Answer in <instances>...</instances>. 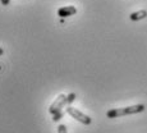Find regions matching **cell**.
Listing matches in <instances>:
<instances>
[{
  "label": "cell",
  "instance_id": "6da1fadb",
  "mask_svg": "<svg viewBox=\"0 0 147 133\" xmlns=\"http://www.w3.org/2000/svg\"><path fill=\"white\" fill-rule=\"evenodd\" d=\"M145 110V105L138 104L133 106H127V107H119V109H111L106 113L107 118H119L123 115H131V114H137V113H142Z\"/></svg>",
  "mask_w": 147,
  "mask_h": 133
},
{
  "label": "cell",
  "instance_id": "7a4b0ae2",
  "mask_svg": "<svg viewBox=\"0 0 147 133\" xmlns=\"http://www.w3.org/2000/svg\"><path fill=\"white\" fill-rule=\"evenodd\" d=\"M74 99H76V93L74 92L69 93L68 96L59 95L58 97H56V100L51 104V106H50V109H49V113L54 115L56 111H59V110L63 109V106H65V105H68V104L73 103V101H74Z\"/></svg>",
  "mask_w": 147,
  "mask_h": 133
},
{
  "label": "cell",
  "instance_id": "3957f363",
  "mask_svg": "<svg viewBox=\"0 0 147 133\" xmlns=\"http://www.w3.org/2000/svg\"><path fill=\"white\" fill-rule=\"evenodd\" d=\"M65 113L67 114H69L72 118H74L76 120L81 122L82 124H86V126H88V124H91V118L88 117V115L83 114V113H81L78 109H76V107H72V106H68L65 109Z\"/></svg>",
  "mask_w": 147,
  "mask_h": 133
},
{
  "label": "cell",
  "instance_id": "277c9868",
  "mask_svg": "<svg viewBox=\"0 0 147 133\" xmlns=\"http://www.w3.org/2000/svg\"><path fill=\"white\" fill-rule=\"evenodd\" d=\"M77 13V8L72 7V5H68V7H61L60 9L58 10V16L60 18H65V17H70V16H74Z\"/></svg>",
  "mask_w": 147,
  "mask_h": 133
},
{
  "label": "cell",
  "instance_id": "5b68a950",
  "mask_svg": "<svg viewBox=\"0 0 147 133\" xmlns=\"http://www.w3.org/2000/svg\"><path fill=\"white\" fill-rule=\"evenodd\" d=\"M147 17V12L146 10H138V12H134L129 16L131 21H141V19H145Z\"/></svg>",
  "mask_w": 147,
  "mask_h": 133
},
{
  "label": "cell",
  "instance_id": "8992f818",
  "mask_svg": "<svg viewBox=\"0 0 147 133\" xmlns=\"http://www.w3.org/2000/svg\"><path fill=\"white\" fill-rule=\"evenodd\" d=\"M65 114V111H61V110H59V111H56L55 114H54V117H53V120L54 122H58L59 119H61V117Z\"/></svg>",
  "mask_w": 147,
  "mask_h": 133
},
{
  "label": "cell",
  "instance_id": "52a82bcc",
  "mask_svg": "<svg viewBox=\"0 0 147 133\" xmlns=\"http://www.w3.org/2000/svg\"><path fill=\"white\" fill-rule=\"evenodd\" d=\"M58 133H67V127L64 124H60L58 127Z\"/></svg>",
  "mask_w": 147,
  "mask_h": 133
},
{
  "label": "cell",
  "instance_id": "ba28073f",
  "mask_svg": "<svg viewBox=\"0 0 147 133\" xmlns=\"http://www.w3.org/2000/svg\"><path fill=\"white\" fill-rule=\"evenodd\" d=\"M9 1L10 0H0V3H1L3 5H9Z\"/></svg>",
  "mask_w": 147,
  "mask_h": 133
},
{
  "label": "cell",
  "instance_id": "9c48e42d",
  "mask_svg": "<svg viewBox=\"0 0 147 133\" xmlns=\"http://www.w3.org/2000/svg\"><path fill=\"white\" fill-rule=\"evenodd\" d=\"M3 54H4V50H3L1 47H0V55H3Z\"/></svg>",
  "mask_w": 147,
  "mask_h": 133
}]
</instances>
